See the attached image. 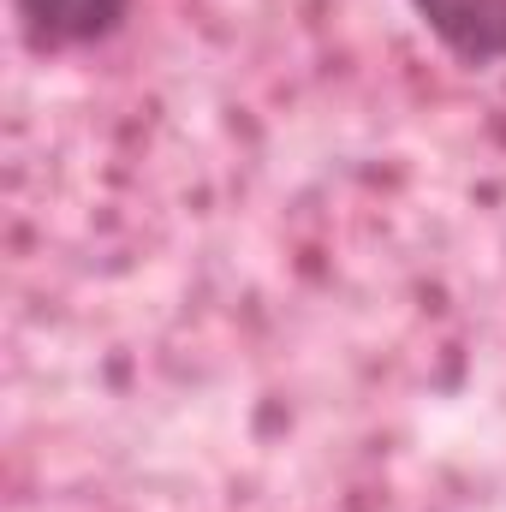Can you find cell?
<instances>
[{
  "instance_id": "6da1fadb",
  "label": "cell",
  "mask_w": 506,
  "mask_h": 512,
  "mask_svg": "<svg viewBox=\"0 0 506 512\" xmlns=\"http://www.w3.org/2000/svg\"><path fill=\"white\" fill-rule=\"evenodd\" d=\"M12 12L36 54H78L126 30L131 0H12Z\"/></svg>"
},
{
  "instance_id": "7a4b0ae2",
  "label": "cell",
  "mask_w": 506,
  "mask_h": 512,
  "mask_svg": "<svg viewBox=\"0 0 506 512\" xmlns=\"http://www.w3.org/2000/svg\"><path fill=\"white\" fill-rule=\"evenodd\" d=\"M405 6L459 66L506 60V0H405Z\"/></svg>"
}]
</instances>
